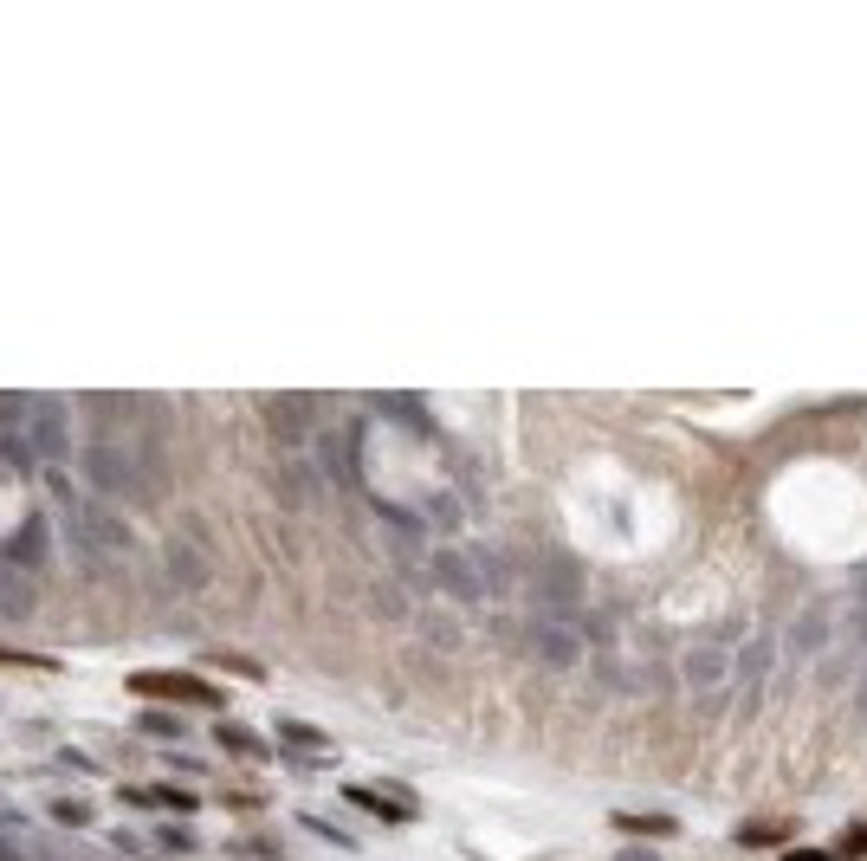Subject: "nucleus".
Instances as JSON below:
<instances>
[{"label": "nucleus", "instance_id": "f257e3e1", "mask_svg": "<svg viewBox=\"0 0 867 861\" xmlns=\"http://www.w3.org/2000/svg\"><path fill=\"white\" fill-rule=\"evenodd\" d=\"M20 434H26V447H33L46 467L72 460V415H65V402H52V395H26Z\"/></svg>", "mask_w": 867, "mask_h": 861}, {"label": "nucleus", "instance_id": "f03ea898", "mask_svg": "<svg viewBox=\"0 0 867 861\" xmlns=\"http://www.w3.org/2000/svg\"><path fill=\"white\" fill-rule=\"evenodd\" d=\"M78 480H85L91 492H104V499H143L136 454H130V447H110V441H91V447H85V467H78Z\"/></svg>", "mask_w": 867, "mask_h": 861}, {"label": "nucleus", "instance_id": "7ed1b4c3", "mask_svg": "<svg viewBox=\"0 0 867 861\" xmlns=\"http://www.w3.org/2000/svg\"><path fill=\"white\" fill-rule=\"evenodd\" d=\"M65 518H78V525H85V538L98 544V551L110 557V564H117V557H130L136 551V538H130V525H123L117 512H110V505H78V512H65Z\"/></svg>", "mask_w": 867, "mask_h": 861}, {"label": "nucleus", "instance_id": "20e7f679", "mask_svg": "<svg viewBox=\"0 0 867 861\" xmlns=\"http://www.w3.org/2000/svg\"><path fill=\"white\" fill-rule=\"evenodd\" d=\"M725 674H732V648H725V641H699V648H686L680 680H686L693 693H719Z\"/></svg>", "mask_w": 867, "mask_h": 861}, {"label": "nucleus", "instance_id": "39448f33", "mask_svg": "<svg viewBox=\"0 0 867 861\" xmlns=\"http://www.w3.org/2000/svg\"><path fill=\"white\" fill-rule=\"evenodd\" d=\"M0 564L7 570H39L46 564V518H26V525L0 544Z\"/></svg>", "mask_w": 867, "mask_h": 861}, {"label": "nucleus", "instance_id": "423d86ee", "mask_svg": "<svg viewBox=\"0 0 867 861\" xmlns=\"http://www.w3.org/2000/svg\"><path fill=\"white\" fill-rule=\"evenodd\" d=\"M169 583L175 590H201V583H208V551H201L195 538H169Z\"/></svg>", "mask_w": 867, "mask_h": 861}, {"label": "nucleus", "instance_id": "0eeeda50", "mask_svg": "<svg viewBox=\"0 0 867 861\" xmlns=\"http://www.w3.org/2000/svg\"><path fill=\"white\" fill-rule=\"evenodd\" d=\"M434 583L440 590H453V596H466V603H473V596H486V583H479V570H473V557H453V551H434Z\"/></svg>", "mask_w": 867, "mask_h": 861}, {"label": "nucleus", "instance_id": "6e6552de", "mask_svg": "<svg viewBox=\"0 0 867 861\" xmlns=\"http://www.w3.org/2000/svg\"><path fill=\"white\" fill-rule=\"evenodd\" d=\"M531 648H538L544 661L557 667V674H570V667L583 661V648H576V635H570V628H557V622H538V628H531Z\"/></svg>", "mask_w": 867, "mask_h": 861}, {"label": "nucleus", "instance_id": "1a4fd4ad", "mask_svg": "<svg viewBox=\"0 0 867 861\" xmlns=\"http://www.w3.org/2000/svg\"><path fill=\"white\" fill-rule=\"evenodd\" d=\"M136 693H169V700L214 706V687H201V680H182V674H136Z\"/></svg>", "mask_w": 867, "mask_h": 861}, {"label": "nucleus", "instance_id": "9d476101", "mask_svg": "<svg viewBox=\"0 0 867 861\" xmlns=\"http://www.w3.org/2000/svg\"><path fill=\"white\" fill-rule=\"evenodd\" d=\"M732 674H745V687H751V693L764 687V674H770V628H764V622L751 628V641H745V654L732 661Z\"/></svg>", "mask_w": 867, "mask_h": 861}, {"label": "nucleus", "instance_id": "9b49d317", "mask_svg": "<svg viewBox=\"0 0 867 861\" xmlns=\"http://www.w3.org/2000/svg\"><path fill=\"white\" fill-rule=\"evenodd\" d=\"M0 615H7V622H26V615H33V590H26L20 570H7V564H0Z\"/></svg>", "mask_w": 867, "mask_h": 861}, {"label": "nucleus", "instance_id": "f8f14e48", "mask_svg": "<svg viewBox=\"0 0 867 861\" xmlns=\"http://www.w3.org/2000/svg\"><path fill=\"white\" fill-rule=\"evenodd\" d=\"M266 421H272V434L279 441H305V402H266Z\"/></svg>", "mask_w": 867, "mask_h": 861}, {"label": "nucleus", "instance_id": "ddd939ff", "mask_svg": "<svg viewBox=\"0 0 867 861\" xmlns=\"http://www.w3.org/2000/svg\"><path fill=\"white\" fill-rule=\"evenodd\" d=\"M26 467H39V454L26 447V434H20V428L0 434V473H26Z\"/></svg>", "mask_w": 867, "mask_h": 861}, {"label": "nucleus", "instance_id": "4468645a", "mask_svg": "<svg viewBox=\"0 0 867 861\" xmlns=\"http://www.w3.org/2000/svg\"><path fill=\"white\" fill-rule=\"evenodd\" d=\"M822 641H829V622H822V615H803V622H796V635H790V648H796V654H816Z\"/></svg>", "mask_w": 867, "mask_h": 861}, {"label": "nucleus", "instance_id": "2eb2a0df", "mask_svg": "<svg viewBox=\"0 0 867 861\" xmlns=\"http://www.w3.org/2000/svg\"><path fill=\"white\" fill-rule=\"evenodd\" d=\"M615 829H628V836H673V816H615Z\"/></svg>", "mask_w": 867, "mask_h": 861}, {"label": "nucleus", "instance_id": "dca6fc26", "mask_svg": "<svg viewBox=\"0 0 867 861\" xmlns=\"http://www.w3.org/2000/svg\"><path fill=\"white\" fill-rule=\"evenodd\" d=\"M279 738H285V745H298V751H324V732H311L305 719H279Z\"/></svg>", "mask_w": 867, "mask_h": 861}, {"label": "nucleus", "instance_id": "f3484780", "mask_svg": "<svg viewBox=\"0 0 867 861\" xmlns=\"http://www.w3.org/2000/svg\"><path fill=\"white\" fill-rule=\"evenodd\" d=\"M350 803H363V810L389 816V823H408V803H382V790H350Z\"/></svg>", "mask_w": 867, "mask_h": 861}, {"label": "nucleus", "instance_id": "a211bd4d", "mask_svg": "<svg viewBox=\"0 0 867 861\" xmlns=\"http://www.w3.org/2000/svg\"><path fill=\"white\" fill-rule=\"evenodd\" d=\"M136 726H143L149 738H182V719H175V713H143Z\"/></svg>", "mask_w": 867, "mask_h": 861}, {"label": "nucleus", "instance_id": "6ab92c4d", "mask_svg": "<svg viewBox=\"0 0 867 861\" xmlns=\"http://www.w3.org/2000/svg\"><path fill=\"white\" fill-rule=\"evenodd\" d=\"M52 816H59V823H72V829H85V823H91V803H72V797H65V803H52Z\"/></svg>", "mask_w": 867, "mask_h": 861}, {"label": "nucleus", "instance_id": "aec40b11", "mask_svg": "<svg viewBox=\"0 0 867 861\" xmlns=\"http://www.w3.org/2000/svg\"><path fill=\"white\" fill-rule=\"evenodd\" d=\"M220 732V745H233V751H246V758H253L259 751V738H246V732H233V726H214Z\"/></svg>", "mask_w": 867, "mask_h": 861}, {"label": "nucleus", "instance_id": "412c9836", "mask_svg": "<svg viewBox=\"0 0 867 861\" xmlns=\"http://www.w3.org/2000/svg\"><path fill=\"white\" fill-rule=\"evenodd\" d=\"M156 842H162V849H195V836H188V829H156Z\"/></svg>", "mask_w": 867, "mask_h": 861}, {"label": "nucleus", "instance_id": "4be33fe9", "mask_svg": "<svg viewBox=\"0 0 867 861\" xmlns=\"http://www.w3.org/2000/svg\"><path fill=\"white\" fill-rule=\"evenodd\" d=\"M783 829L777 823H751V829H738V842H777Z\"/></svg>", "mask_w": 867, "mask_h": 861}, {"label": "nucleus", "instance_id": "5701e85b", "mask_svg": "<svg viewBox=\"0 0 867 861\" xmlns=\"http://www.w3.org/2000/svg\"><path fill=\"white\" fill-rule=\"evenodd\" d=\"M790 861H835L829 849H790Z\"/></svg>", "mask_w": 867, "mask_h": 861}, {"label": "nucleus", "instance_id": "b1692460", "mask_svg": "<svg viewBox=\"0 0 867 861\" xmlns=\"http://www.w3.org/2000/svg\"><path fill=\"white\" fill-rule=\"evenodd\" d=\"M622 861H660V855H648V849H622Z\"/></svg>", "mask_w": 867, "mask_h": 861}, {"label": "nucleus", "instance_id": "393cba45", "mask_svg": "<svg viewBox=\"0 0 867 861\" xmlns=\"http://www.w3.org/2000/svg\"><path fill=\"white\" fill-rule=\"evenodd\" d=\"M861 713H867V680H861Z\"/></svg>", "mask_w": 867, "mask_h": 861}]
</instances>
